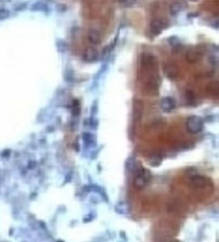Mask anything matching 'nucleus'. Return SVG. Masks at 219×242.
Instances as JSON below:
<instances>
[{
    "label": "nucleus",
    "mask_w": 219,
    "mask_h": 242,
    "mask_svg": "<svg viewBox=\"0 0 219 242\" xmlns=\"http://www.w3.org/2000/svg\"><path fill=\"white\" fill-rule=\"evenodd\" d=\"M186 128L190 134H197L201 132L204 127L203 119L197 115L190 116L185 123Z\"/></svg>",
    "instance_id": "f03ea898"
},
{
    "label": "nucleus",
    "mask_w": 219,
    "mask_h": 242,
    "mask_svg": "<svg viewBox=\"0 0 219 242\" xmlns=\"http://www.w3.org/2000/svg\"><path fill=\"white\" fill-rule=\"evenodd\" d=\"M182 10V5L179 1L173 2L170 6V12L173 16L178 15Z\"/></svg>",
    "instance_id": "ddd939ff"
},
{
    "label": "nucleus",
    "mask_w": 219,
    "mask_h": 242,
    "mask_svg": "<svg viewBox=\"0 0 219 242\" xmlns=\"http://www.w3.org/2000/svg\"><path fill=\"white\" fill-rule=\"evenodd\" d=\"M168 26V21L163 18H154L151 20L149 25L150 33L152 36L157 37L162 33Z\"/></svg>",
    "instance_id": "7ed1b4c3"
},
{
    "label": "nucleus",
    "mask_w": 219,
    "mask_h": 242,
    "mask_svg": "<svg viewBox=\"0 0 219 242\" xmlns=\"http://www.w3.org/2000/svg\"><path fill=\"white\" fill-rule=\"evenodd\" d=\"M48 10L49 9L47 3L41 1L34 2L30 6V10L32 12H47Z\"/></svg>",
    "instance_id": "9d476101"
},
{
    "label": "nucleus",
    "mask_w": 219,
    "mask_h": 242,
    "mask_svg": "<svg viewBox=\"0 0 219 242\" xmlns=\"http://www.w3.org/2000/svg\"><path fill=\"white\" fill-rule=\"evenodd\" d=\"M10 16V12L8 9H0V21L8 19Z\"/></svg>",
    "instance_id": "aec40b11"
},
{
    "label": "nucleus",
    "mask_w": 219,
    "mask_h": 242,
    "mask_svg": "<svg viewBox=\"0 0 219 242\" xmlns=\"http://www.w3.org/2000/svg\"><path fill=\"white\" fill-rule=\"evenodd\" d=\"M191 1H197V0H190Z\"/></svg>",
    "instance_id": "412c9836"
},
{
    "label": "nucleus",
    "mask_w": 219,
    "mask_h": 242,
    "mask_svg": "<svg viewBox=\"0 0 219 242\" xmlns=\"http://www.w3.org/2000/svg\"><path fill=\"white\" fill-rule=\"evenodd\" d=\"M126 169L129 171H132L136 167V160L133 157H130L126 161Z\"/></svg>",
    "instance_id": "f3484780"
},
{
    "label": "nucleus",
    "mask_w": 219,
    "mask_h": 242,
    "mask_svg": "<svg viewBox=\"0 0 219 242\" xmlns=\"http://www.w3.org/2000/svg\"><path fill=\"white\" fill-rule=\"evenodd\" d=\"M208 93L213 96H218L219 92V84L218 81L211 82L207 86Z\"/></svg>",
    "instance_id": "4468645a"
},
{
    "label": "nucleus",
    "mask_w": 219,
    "mask_h": 242,
    "mask_svg": "<svg viewBox=\"0 0 219 242\" xmlns=\"http://www.w3.org/2000/svg\"><path fill=\"white\" fill-rule=\"evenodd\" d=\"M98 58L99 51L96 48L87 47L84 51L83 59L85 62L88 63L94 62L98 61Z\"/></svg>",
    "instance_id": "0eeeda50"
},
{
    "label": "nucleus",
    "mask_w": 219,
    "mask_h": 242,
    "mask_svg": "<svg viewBox=\"0 0 219 242\" xmlns=\"http://www.w3.org/2000/svg\"><path fill=\"white\" fill-rule=\"evenodd\" d=\"M115 210L119 215H126L129 211L128 205L123 201L118 202L115 206Z\"/></svg>",
    "instance_id": "f8f14e48"
},
{
    "label": "nucleus",
    "mask_w": 219,
    "mask_h": 242,
    "mask_svg": "<svg viewBox=\"0 0 219 242\" xmlns=\"http://www.w3.org/2000/svg\"><path fill=\"white\" fill-rule=\"evenodd\" d=\"M87 39L92 44L97 45L102 42V36L98 30L91 29L87 32Z\"/></svg>",
    "instance_id": "6e6552de"
},
{
    "label": "nucleus",
    "mask_w": 219,
    "mask_h": 242,
    "mask_svg": "<svg viewBox=\"0 0 219 242\" xmlns=\"http://www.w3.org/2000/svg\"><path fill=\"white\" fill-rule=\"evenodd\" d=\"M84 141L87 146L95 147L97 146V138L94 134L89 132H85L83 135Z\"/></svg>",
    "instance_id": "9b49d317"
},
{
    "label": "nucleus",
    "mask_w": 219,
    "mask_h": 242,
    "mask_svg": "<svg viewBox=\"0 0 219 242\" xmlns=\"http://www.w3.org/2000/svg\"><path fill=\"white\" fill-rule=\"evenodd\" d=\"M204 57V51L199 47L191 48L188 50L185 55L186 61L192 64H195L202 60Z\"/></svg>",
    "instance_id": "20e7f679"
},
{
    "label": "nucleus",
    "mask_w": 219,
    "mask_h": 242,
    "mask_svg": "<svg viewBox=\"0 0 219 242\" xmlns=\"http://www.w3.org/2000/svg\"><path fill=\"white\" fill-rule=\"evenodd\" d=\"M176 107V101L173 97L166 96L160 101V108L162 112L169 113L174 110Z\"/></svg>",
    "instance_id": "423d86ee"
},
{
    "label": "nucleus",
    "mask_w": 219,
    "mask_h": 242,
    "mask_svg": "<svg viewBox=\"0 0 219 242\" xmlns=\"http://www.w3.org/2000/svg\"><path fill=\"white\" fill-rule=\"evenodd\" d=\"M168 43L174 48H179L181 45V41H180L179 38L175 36L168 38Z\"/></svg>",
    "instance_id": "a211bd4d"
},
{
    "label": "nucleus",
    "mask_w": 219,
    "mask_h": 242,
    "mask_svg": "<svg viewBox=\"0 0 219 242\" xmlns=\"http://www.w3.org/2000/svg\"><path fill=\"white\" fill-rule=\"evenodd\" d=\"M152 178V173L147 168L141 167L136 171L133 180L134 188L137 189H143L149 184Z\"/></svg>",
    "instance_id": "f257e3e1"
},
{
    "label": "nucleus",
    "mask_w": 219,
    "mask_h": 242,
    "mask_svg": "<svg viewBox=\"0 0 219 242\" xmlns=\"http://www.w3.org/2000/svg\"><path fill=\"white\" fill-rule=\"evenodd\" d=\"M132 107V116L134 127L137 123L140 121L141 118H142L143 112V105L142 101L139 100H134Z\"/></svg>",
    "instance_id": "39448f33"
},
{
    "label": "nucleus",
    "mask_w": 219,
    "mask_h": 242,
    "mask_svg": "<svg viewBox=\"0 0 219 242\" xmlns=\"http://www.w3.org/2000/svg\"><path fill=\"white\" fill-rule=\"evenodd\" d=\"M118 2L123 7H131L136 4L137 0H118Z\"/></svg>",
    "instance_id": "6ab92c4d"
},
{
    "label": "nucleus",
    "mask_w": 219,
    "mask_h": 242,
    "mask_svg": "<svg viewBox=\"0 0 219 242\" xmlns=\"http://www.w3.org/2000/svg\"><path fill=\"white\" fill-rule=\"evenodd\" d=\"M165 72L168 78L174 80L179 75V70L177 66L174 64H168L165 66Z\"/></svg>",
    "instance_id": "1a4fd4ad"
},
{
    "label": "nucleus",
    "mask_w": 219,
    "mask_h": 242,
    "mask_svg": "<svg viewBox=\"0 0 219 242\" xmlns=\"http://www.w3.org/2000/svg\"><path fill=\"white\" fill-rule=\"evenodd\" d=\"M57 50L59 53H66L68 49V45L65 41L62 39H58L56 42Z\"/></svg>",
    "instance_id": "2eb2a0df"
},
{
    "label": "nucleus",
    "mask_w": 219,
    "mask_h": 242,
    "mask_svg": "<svg viewBox=\"0 0 219 242\" xmlns=\"http://www.w3.org/2000/svg\"><path fill=\"white\" fill-rule=\"evenodd\" d=\"M162 161V158L160 154H158V153L155 154V155H154L153 156H152L151 159H150V166L152 167H157L160 165H161Z\"/></svg>",
    "instance_id": "dca6fc26"
}]
</instances>
